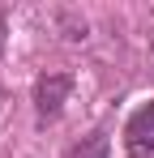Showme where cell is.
<instances>
[{"mask_svg": "<svg viewBox=\"0 0 154 158\" xmlns=\"http://www.w3.org/2000/svg\"><path fill=\"white\" fill-rule=\"evenodd\" d=\"M69 94H73V73H64V69H47V73L34 77V120H39V128L60 120Z\"/></svg>", "mask_w": 154, "mask_h": 158, "instance_id": "6da1fadb", "label": "cell"}, {"mask_svg": "<svg viewBox=\"0 0 154 158\" xmlns=\"http://www.w3.org/2000/svg\"><path fill=\"white\" fill-rule=\"evenodd\" d=\"M124 154L128 158H154V98L141 103L124 120Z\"/></svg>", "mask_w": 154, "mask_h": 158, "instance_id": "7a4b0ae2", "label": "cell"}, {"mask_svg": "<svg viewBox=\"0 0 154 158\" xmlns=\"http://www.w3.org/2000/svg\"><path fill=\"white\" fill-rule=\"evenodd\" d=\"M64 158H111V137L103 128H90L81 141H73L64 150Z\"/></svg>", "mask_w": 154, "mask_h": 158, "instance_id": "3957f363", "label": "cell"}]
</instances>
